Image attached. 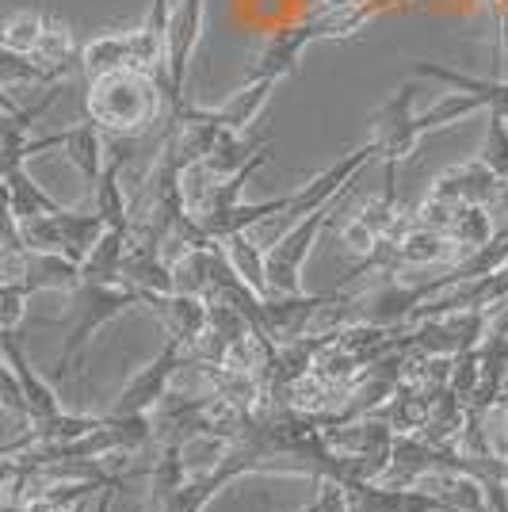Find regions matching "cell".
Instances as JSON below:
<instances>
[{"instance_id":"9c48e42d","label":"cell","mask_w":508,"mask_h":512,"mask_svg":"<svg viewBox=\"0 0 508 512\" xmlns=\"http://www.w3.org/2000/svg\"><path fill=\"white\" fill-rule=\"evenodd\" d=\"M444 234L451 245H463V249L474 253V249H482L489 237L497 234V230H493V211H489V207H478V203L455 207Z\"/></svg>"},{"instance_id":"5b68a950","label":"cell","mask_w":508,"mask_h":512,"mask_svg":"<svg viewBox=\"0 0 508 512\" xmlns=\"http://www.w3.org/2000/svg\"><path fill=\"white\" fill-rule=\"evenodd\" d=\"M497 192H501V180H497L482 161H470V165H463V169H451L447 176H440L436 188H432L436 199L455 203V207H466V203L493 207Z\"/></svg>"},{"instance_id":"7c38bea8","label":"cell","mask_w":508,"mask_h":512,"mask_svg":"<svg viewBox=\"0 0 508 512\" xmlns=\"http://www.w3.org/2000/svg\"><path fill=\"white\" fill-rule=\"evenodd\" d=\"M501 184H508V127L505 115L489 111V130H486V146H482V157H478Z\"/></svg>"},{"instance_id":"2e32d148","label":"cell","mask_w":508,"mask_h":512,"mask_svg":"<svg viewBox=\"0 0 508 512\" xmlns=\"http://www.w3.org/2000/svg\"><path fill=\"white\" fill-rule=\"evenodd\" d=\"M298 512H318V501H310V505H306V509H298Z\"/></svg>"},{"instance_id":"4fadbf2b","label":"cell","mask_w":508,"mask_h":512,"mask_svg":"<svg viewBox=\"0 0 508 512\" xmlns=\"http://www.w3.org/2000/svg\"><path fill=\"white\" fill-rule=\"evenodd\" d=\"M0 406L8 409V413H16V417H23V421H31L27 398H23V390H20V379H16V371L4 360H0Z\"/></svg>"},{"instance_id":"9a60e30c","label":"cell","mask_w":508,"mask_h":512,"mask_svg":"<svg viewBox=\"0 0 508 512\" xmlns=\"http://www.w3.org/2000/svg\"><path fill=\"white\" fill-rule=\"evenodd\" d=\"M329 8H348V4H356V0H325Z\"/></svg>"},{"instance_id":"277c9868","label":"cell","mask_w":508,"mask_h":512,"mask_svg":"<svg viewBox=\"0 0 508 512\" xmlns=\"http://www.w3.org/2000/svg\"><path fill=\"white\" fill-rule=\"evenodd\" d=\"M180 367H188V348L169 337L165 348H161V356L130 379V386L119 394V402H115L111 413H153V409L165 402V394H169V386H172V375H176Z\"/></svg>"},{"instance_id":"ba28073f","label":"cell","mask_w":508,"mask_h":512,"mask_svg":"<svg viewBox=\"0 0 508 512\" xmlns=\"http://www.w3.org/2000/svg\"><path fill=\"white\" fill-rule=\"evenodd\" d=\"M218 245H222L226 260L233 264V272L245 279L256 295H260V299H268V295H272V287H268V264H264L260 245H253V241H249V230H237V234L222 237Z\"/></svg>"},{"instance_id":"52a82bcc","label":"cell","mask_w":508,"mask_h":512,"mask_svg":"<svg viewBox=\"0 0 508 512\" xmlns=\"http://www.w3.org/2000/svg\"><path fill=\"white\" fill-rule=\"evenodd\" d=\"M199 27H203V0H180V8L169 12V81L176 96L184 88V73H188Z\"/></svg>"},{"instance_id":"5bb4252c","label":"cell","mask_w":508,"mask_h":512,"mask_svg":"<svg viewBox=\"0 0 508 512\" xmlns=\"http://www.w3.org/2000/svg\"><path fill=\"white\" fill-rule=\"evenodd\" d=\"M0 512H27V497H23V490L16 482L0 490Z\"/></svg>"},{"instance_id":"8fae6325","label":"cell","mask_w":508,"mask_h":512,"mask_svg":"<svg viewBox=\"0 0 508 512\" xmlns=\"http://www.w3.org/2000/svg\"><path fill=\"white\" fill-rule=\"evenodd\" d=\"M65 142H69V157L81 165L85 180L96 188V180H100V172H104V142H100L96 127L69 130V134H65Z\"/></svg>"},{"instance_id":"6da1fadb","label":"cell","mask_w":508,"mask_h":512,"mask_svg":"<svg viewBox=\"0 0 508 512\" xmlns=\"http://www.w3.org/2000/svg\"><path fill=\"white\" fill-rule=\"evenodd\" d=\"M157 96L161 92L146 73L111 69L96 77L92 96H88V115L111 134H142L157 119Z\"/></svg>"},{"instance_id":"7a4b0ae2","label":"cell","mask_w":508,"mask_h":512,"mask_svg":"<svg viewBox=\"0 0 508 512\" xmlns=\"http://www.w3.org/2000/svg\"><path fill=\"white\" fill-rule=\"evenodd\" d=\"M348 192H352V188H344V192L333 195L325 207L310 211L306 218H298L295 226H291V230L264 253L272 295H298V272H302V264H306V256H310V249H314L318 234L333 222V214L340 211V203H344V195ZM272 295H268V299H272Z\"/></svg>"},{"instance_id":"3957f363","label":"cell","mask_w":508,"mask_h":512,"mask_svg":"<svg viewBox=\"0 0 508 512\" xmlns=\"http://www.w3.org/2000/svg\"><path fill=\"white\" fill-rule=\"evenodd\" d=\"M77 299H81V318L77 325L69 329V337H65V352H62V363H58V371H54V379H65L69 375V363L77 360V352L85 348V341L104 325L111 321L115 314H123L130 306H142V291H134L127 283H77Z\"/></svg>"},{"instance_id":"30bf717a","label":"cell","mask_w":508,"mask_h":512,"mask_svg":"<svg viewBox=\"0 0 508 512\" xmlns=\"http://www.w3.org/2000/svg\"><path fill=\"white\" fill-rule=\"evenodd\" d=\"M272 88L276 85H268V81H249V85L233 96L230 104L218 107V111H207V115H211L214 127H222V130L249 127V123L256 119V111L264 107V100H268V92H272Z\"/></svg>"},{"instance_id":"8992f818","label":"cell","mask_w":508,"mask_h":512,"mask_svg":"<svg viewBox=\"0 0 508 512\" xmlns=\"http://www.w3.org/2000/svg\"><path fill=\"white\" fill-rule=\"evenodd\" d=\"M0 352H4V360L8 367L16 371V379H20V390L23 398H27V413H31V421H50V417H58L62 406H58V398H54V390L31 371V363L23 356V348L16 344V333L12 329H0Z\"/></svg>"}]
</instances>
